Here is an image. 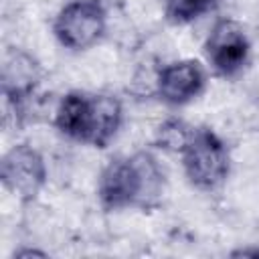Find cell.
Wrapping results in <instances>:
<instances>
[{"label": "cell", "instance_id": "obj_12", "mask_svg": "<svg viewBox=\"0 0 259 259\" xmlns=\"http://www.w3.org/2000/svg\"><path fill=\"white\" fill-rule=\"evenodd\" d=\"M28 255L45 257L47 253H45V251H40V249H16V251H14V257H28Z\"/></svg>", "mask_w": 259, "mask_h": 259}, {"label": "cell", "instance_id": "obj_10", "mask_svg": "<svg viewBox=\"0 0 259 259\" xmlns=\"http://www.w3.org/2000/svg\"><path fill=\"white\" fill-rule=\"evenodd\" d=\"M194 125H190L188 121H184L182 117H166L154 134V148L162 150V152H172V154H180V150L184 148L186 140L190 138Z\"/></svg>", "mask_w": 259, "mask_h": 259}, {"label": "cell", "instance_id": "obj_9", "mask_svg": "<svg viewBox=\"0 0 259 259\" xmlns=\"http://www.w3.org/2000/svg\"><path fill=\"white\" fill-rule=\"evenodd\" d=\"M162 4L166 20L174 26H184L212 12L219 0H162Z\"/></svg>", "mask_w": 259, "mask_h": 259}, {"label": "cell", "instance_id": "obj_11", "mask_svg": "<svg viewBox=\"0 0 259 259\" xmlns=\"http://www.w3.org/2000/svg\"><path fill=\"white\" fill-rule=\"evenodd\" d=\"M229 255H231V257H255V259H259V247H241V249H233Z\"/></svg>", "mask_w": 259, "mask_h": 259}, {"label": "cell", "instance_id": "obj_4", "mask_svg": "<svg viewBox=\"0 0 259 259\" xmlns=\"http://www.w3.org/2000/svg\"><path fill=\"white\" fill-rule=\"evenodd\" d=\"M107 18L103 0H69L55 14L51 30L59 47L71 53H83L103 40Z\"/></svg>", "mask_w": 259, "mask_h": 259}, {"label": "cell", "instance_id": "obj_5", "mask_svg": "<svg viewBox=\"0 0 259 259\" xmlns=\"http://www.w3.org/2000/svg\"><path fill=\"white\" fill-rule=\"evenodd\" d=\"M251 49L253 45L245 26L231 16L217 18L202 42L206 67L225 79L237 77L247 67Z\"/></svg>", "mask_w": 259, "mask_h": 259}, {"label": "cell", "instance_id": "obj_2", "mask_svg": "<svg viewBox=\"0 0 259 259\" xmlns=\"http://www.w3.org/2000/svg\"><path fill=\"white\" fill-rule=\"evenodd\" d=\"M65 134L71 142L105 150L123 123V103L113 93L79 89L67 103Z\"/></svg>", "mask_w": 259, "mask_h": 259}, {"label": "cell", "instance_id": "obj_6", "mask_svg": "<svg viewBox=\"0 0 259 259\" xmlns=\"http://www.w3.org/2000/svg\"><path fill=\"white\" fill-rule=\"evenodd\" d=\"M0 182L20 202L38 198L49 182V166L38 148L30 142H16L0 160Z\"/></svg>", "mask_w": 259, "mask_h": 259}, {"label": "cell", "instance_id": "obj_1", "mask_svg": "<svg viewBox=\"0 0 259 259\" xmlns=\"http://www.w3.org/2000/svg\"><path fill=\"white\" fill-rule=\"evenodd\" d=\"M166 190V172L152 150L109 158L97 176V202L105 212L154 208Z\"/></svg>", "mask_w": 259, "mask_h": 259}, {"label": "cell", "instance_id": "obj_8", "mask_svg": "<svg viewBox=\"0 0 259 259\" xmlns=\"http://www.w3.org/2000/svg\"><path fill=\"white\" fill-rule=\"evenodd\" d=\"M208 85V67L198 59H176L162 65L154 77V97L168 107L196 101Z\"/></svg>", "mask_w": 259, "mask_h": 259}, {"label": "cell", "instance_id": "obj_3", "mask_svg": "<svg viewBox=\"0 0 259 259\" xmlns=\"http://www.w3.org/2000/svg\"><path fill=\"white\" fill-rule=\"evenodd\" d=\"M184 178L200 192H214L225 186L231 174L229 144L206 125H194L178 154Z\"/></svg>", "mask_w": 259, "mask_h": 259}, {"label": "cell", "instance_id": "obj_7", "mask_svg": "<svg viewBox=\"0 0 259 259\" xmlns=\"http://www.w3.org/2000/svg\"><path fill=\"white\" fill-rule=\"evenodd\" d=\"M42 75L45 71H42L40 61L26 49L8 47L4 51L2 69H0V91L4 97L6 109L14 113L16 121L24 117L26 105L34 97L42 81Z\"/></svg>", "mask_w": 259, "mask_h": 259}]
</instances>
